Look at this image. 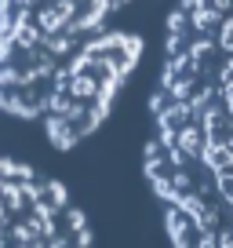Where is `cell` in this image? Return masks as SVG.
Listing matches in <instances>:
<instances>
[{
	"mask_svg": "<svg viewBox=\"0 0 233 248\" xmlns=\"http://www.w3.org/2000/svg\"><path fill=\"white\" fill-rule=\"evenodd\" d=\"M128 0H0V106L77 146L106 121L139 62V37L109 18Z\"/></svg>",
	"mask_w": 233,
	"mask_h": 248,
	"instance_id": "obj_1",
	"label": "cell"
},
{
	"mask_svg": "<svg viewBox=\"0 0 233 248\" xmlns=\"http://www.w3.org/2000/svg\"><path fill=\"white\" fill-rule=\"evenodd\" d=\"M91 230L66 190L0 157V248H73Z\"/></svg>",
	"mask_w": 233,
	"mask_h": 248,
	"instance_id": "obj_2",
	"label": "cell"
}]
</instances>
